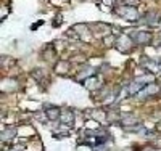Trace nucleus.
<instances>
[{"mask_svg":"<svg viewBox=\"0 0 161 151\" xmlns=\"http://www.w3.org/2000/svg\"><path fill=\"white\" fill-rule=\"evenodd\" d=\"M137 119L134 116H130V114H126V116H122V121H121V124L124 126V127H129V124H135Z\"/></svg>","mask_w":161,"mask_h":151,"instance_id":"nucleus-5","label":"nucleus"},{"mask_svg":"<svg viewBox=\"0 0 161 151\" xmlns=\"http://www.w3.org/2000/svg\"><path fill=\"white\" fill-rule=\"evenodd\" d=\"M134 39L139 43H147V42H150V34H147V32H137L134 35Z\"/></svg>","mask_w":161,"mask_h":151,"instance_id":"nucleus-3","label":"nucleus"},{"mask_svg":"<svg viewBox=\"0 0 161 151\" xmlns=\"http://www.w3.org/2000/svg\"><path fill=\"white\" fill-rule=\"evenodd\" d=\"M105 42L111 45V43H113V37H107V39H105Z\"/></svg>","mask_w":161,"mask_h":151,"instance_id":"nucleus-8","label":"nucleus"},{"mask_svg":"<svg viewBox=\"0 0 161 151\" xmlns=\"http://www.w3.org/2000/svg\"><path fill=\"white\" fill-rule=\"evenodd\" d=\"M13 135H15V132H13V130H8V134H3V135H2V138L5 140V137H7V138H10V137H13Z\"/></svg>","mask_w":161,"mask_h":151,"instance_id":"nucleus-7","label":"nucleus"},{"mask_svg":"<svg viewBox=\"0 0 161 151\" xmlns=\"http://www.w3.org/2000/svg\"><path fill=\"white\" fill-rule=\"evenodd\" d=\"M45 114L49 116L50 121H56V119H58V116H60V109H58V108L47 106V108H45Z\"/></svg>","mask_w":161,"mask_h":151,"instance_id":"nucleus-1","label":"nucleus"},{"mask_svg":"<svg viewBox=\"0 0 161 151\" xmlns=\"http://www.w3.org/2000/svg\"><path fill=\"white\" fill-rule=\"evenodd\" d=\"M122 2H126V5H129V7H134L139 3V0H122Z\"/></svg>","mask_w":161,"mask_h":151,"instance_id":"nucleus-6","label":"nucleus"},{"mask_svg":"<svg viewBox=\"0 0 161 151\" xmlns=\"http://www.w3.org/2000/svg\"><path fill=\"white\" fill-rule=\"evenodd\" d=\"M61 122H64V124H73V112H71L69 109H64V111H63Z\"/></svg>","mask_w":161,"mask_h":151,"instance_id":"nucleus-4","label":"nucleus"},{"mask_svg":"<svg viewBox=\"0 0 161 151\" xmlns=\"http://www.w3.org/2000/svg\"><path fill=\"white\" fill-rule=\"evenodd\" d=\"M119 13H121V15L124 13V15H126V18H130V20H134V18L137 20V11H135L132 7H129V5H127V7H124V8H121Z\"/></svg>","mask_w":161,"mask_h":151,"instance_id":"nucleus-2","label":"nucleus"}]
</instances>
